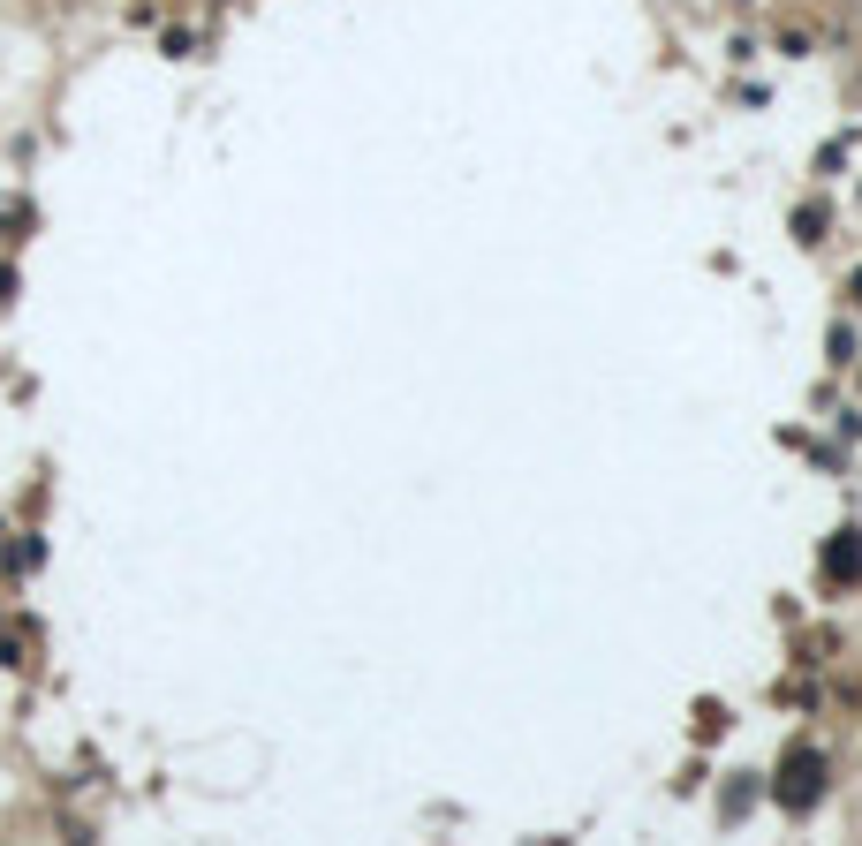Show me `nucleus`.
Instances as JSON below:
<instances>
[]
</instances>
